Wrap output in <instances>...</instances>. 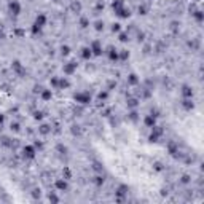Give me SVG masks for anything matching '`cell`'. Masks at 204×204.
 <instances>
[{"label":"cell","mask_w":204,"mask_h":204,"mask_svg":"<svg viewBox=\"0 0 204 204\" xmlns=\"http://www.w3.org/2000/svg\"><path fill=\"white\" fill-rule=\"evenodd\" d=\"M112 8H113V11H115V14L118 16L120 19H128L129 16H131V10L125 5L123 0H113V2H112Z\"/></svg>","instance_id":"obj_1"},{"label":"cell","mask_w":204,"mask_h":204,"mask_svg":"<svg viewBox=\"0 0 204 204\" xmlns=\"http://www.w3.org/2000/svg\"><path fill=\"white\" fill-rule=\"evenodd\" d=\"M46 22H48V16L45 13H38L35 21H34V24H32V34H34V35L40 34L42 29L46 26Z\"/></svg>","instance_id":"obj_2"},{"label":"cell","mask_w":204,"mask_h":204,"mask_svg":"<svg viewBox=\"0 0 204 204\" xmlns=\"http://www.w3.org/2000/svg\"><path fill=\"white\" fill-rule=\"evenodd\" d=\"M73 101L77 104H80V105H89L93 102V96L88 91H78V93L73 94Z\"/></svg>","instance_id":"obj_3"},{"label":"cell","mask_w":204,"mask_h":204,"mask_svg":"<svg viewBox=\"0 0 204 204\" xmlns=\"http://www.w3.org/2000/svg\"><path fill=\"white\" fill-rule=\"evenodd\" d=\"M150 136H148V142H152V144H156V142H160V139L163 137V134H164V131H163V128L161 126H158V125H155L152 129H150Z\"/></svg>","instance_id":"obj_4"},{"label":"cell","mask_w":204,"mask_h":204,"mask_svg":"<svg viewBox=\"0 0 204 204\" xmlns=\"http://www.w3.org/2000/svg\"><path fill=\"white\" fill-rule=\"evenodd\" d=\"M8 11L13 16H19L22 11V5H21L19 0H10V2H8Z\"/></svg>","instance_id":"obj_5"},{"label":"cell","mask_w":204,"mask_h":204,"mask_svg":"<svg viewBox=\"0 0 204 204\" xmlns=\"http://www.w3.org/2000/svg\"><path fill=\"white\" fill-rule=\"evenodd\" d=\"M22 155H24V158H27V160H34L37 156V148L34 147V144L24 145L22 147Z\"/></svg>","instance_id":"obj_6"},{"label":"cell","mask_w":204,"mask_h":204,"mask_svg":"<svg viewBox=\"0 0 204 204\" xmlns=\"http://www.w3.org/2000/svg\"><path fill=\"white\" fill-rule=\"evenodd\" d=\"M77 69H78V64L75 61H69L67 64H64L62 72H64V75H66V77H72L73 73L77 72Z\"/></svg>","instance_id":"obj_7"},{"label":"cell","mask_w":204,"mask_h":204,"mask_svg":"<svg viewBox=\"0 0 204 204\" xmlns=\"http://www.w3.org/2000/svg\"><path fill=\"white\" fill-rule=\"evenodd\" d=\"M89 48H91V53H93L94 58H99V56H102V53H104L102 43L99 42V40H93V42L89 43Z\"/></svg>","instance_id":"obj_8"},{"label":"cell","mask_w":204,"mask_h":204,"mask_svg":"<svg viewBox=\"0 0 204 204\" xmlns=\"http://www.w3.org/2000/svg\"><path fill=\"white\" fill-rule=\"evenodd\" d=\"M11 69H13V72L16 73V75H24L26 73V67L22 66V62L21 61H18V59H14L13 62H11Z\"/></svg>","instance_id":"obj_9"},{"label":"cell","mask_w":204,"mask_h":204,"mask_svg":"<svg viewBox=\"0 0 204 204\" xmlns=\"http://www.w3.org/2000/svg\"><path fill=\"white\" fill-rule=\"evenodd\" d=\"M54 188L58 191H67L69 190V180H66V179H56L54 180Z\"/></svg>","instance_id":"obj_10"},{"label":"cell","mask_w":204,"mask_h":204,"mask_svg":"<svg viewBox=\"0 0 204 204\" xmlns=\"http://www.w3.org/2000/svg\"><path fill=\"white\" fill-rule=\"evenodd\" d=\"M128 191H129V187H128V185H125V183L118 185V188H117V191H115L118 201H123V199L128 196Z\"/></svg>","instance_id":"obj_11"},{"label":"cell","mask_w":204,"mask_h":204,"mask_svg":"<svg viewBox=\"0 0 204 204\" xmlns=\"http://www.w3.org/2000/svg\"><path fill=\"white\" fill-rule=\"evenodd\" d=\"M53 89L51 88H42V91H40V99L43 102H51L53 101Z\"/></svg>","instance_id":"obj_12"},{"label":"cell","mask_w":204,"mask_h":204,"mask_svg":"<svg viewBox=\"0 0 204 204\" xmlns=\"http://www.w3.org/2000/svg\"><path fill=\"white\" fill-rule=\"evenodd\" d=\"M156 120H158L156 117H153V115H152V113H148V115H145V117H144V120H142V123H144V126H145V128H148V129H152V128H153L155 125H156Z\"/></svg>","instance_id":"obj_13"},{"label":"cell","mask_w":204,"mask_h":204,"mask_svg":"<svg viewBox=\"0 0 204 204\" xmlns=\"http://www.w3.org/2000/svg\"><path fill=\"white\" fill-rule=\"evenodd\" d=\"M180 93H182V97H185V99H193V96H194V91L190 85H183Z\"/></svg>","instance_id":"obj_14"},{"label":"cell","mask_w":204,"mask_h":204,"mask_svg":"<svg viewBox=\"0 0 204 204\" xmlns=\"http://www.w3.org/2000/svg\"><path fill=\"white\" fill-rule=\"evenodd\" d=\"M80 56H81V59H83V61H89V59L94 58L89 46H83V48H81V50H80Z\"/></svg>","instance_id":"obj_15"},{"label":"cell","mask_w":204,"mask_h":204,"mask_svg":"<svg viewBox=\"0 0 204 204\" xmlns=\"http://www.w3.org/2000/svg\"><path fill=\"white\" fill-rule=\"evenodd\" d=\"M107 58H109V61H112V62H118V61H120V53H118L117 48H109Z\"/></svg>","instance_id":"obj_16"},{"label":"cell","mask_w":204,"mask_h":204,"mask_svg":"<svg viewBox=\"0 0 204 204\" xmlns=\"http://www.w3.org/2000/svg\"><path fill=\"white\" fill-rule=\"evenodd\" d=\"M70 88V80L69 77H59V81H58V88L56 89H69Z\"/></svg>","instance_id":"obj_17"},{"label":"cell","mask_w":204,"mask_h":204,"mask_svg":"<svg viewBox=\"0 0 204 204\" xmlns=\"http://www.w3.org/2000/svg\"><path fill=\"white\" fill-rule=\"evenodd\" d=\"M182 109H183L185 112L194 110V101H193V99H185V97H182Z\"/></svg>","instance_id":"obj_18"},{"label":"cell","mask_w":204,"mask_h":204,"mask_svg":"<svg viewBox=\"0 0 204 204\" xmlns=\"http://www.w3.org/2000/svg\"><path fill=\"white\" fill-rule=\"evenodd\" d=\"M139 83H140V78H139L137 73H129L128 75V85L129 86H137Z\"/></svg>","instance_id":"obj_19"},{"label":"cell","mask_w":204,"mask_h":204,"mask_svg":"<svg viewBox=\"0 0 204 204\" xmlns=\"http://www.w3.org/2000/svg\"><path fill=\"white\" fill-rule=\"evenodd\" d=\"M191 14H193L194 21H196L198 24L204 22V11H202V10H196V11H194V13H191Z\"/></svg>","instance_id":"obj_20"},{"label":"cell","mask_w":204,"mask_h":204,"mask_svg":"<svg viewBox=\"0 0 204 204\" xmlns=\"http://www.w3.org/2000/svg\"><path fill=\"white\" fill-rule=\"evenodd\" d=\"M51 133V126L50 125H42V126H40L38 128V134H42V136H48V134H50Z\"/></svg>","instance_id":"obj_21"},{"label":"cell","mask_w":204,"mask_h":204,"mask_svg":"<svg viewBox=\"0 0 204 204\" xmlns=\"http://www.w3.org/2000/svg\"><path fill=\"white\" fill-rule=\"evenodd\" d=\"M167 152H169V155H175V153L179 152L177 144H175V142H169V144H167Z\"/></svg>","instance_id":"obj_22"},{"label":"cell","mask_w":204,"mask_h":204,"mask_svg":"<svg viewBox=\"0 0 204 204\" xmlns=\"http://www.w3.org/2000/svg\"><path fill=\"white\" fill-rule=\"evenodd\" d=\"M93 182H94L96 187H102V185L105 183V179H104V175H96V177L93 179Z\"/></svg>","instance_id":"obj_23"},{"label":"cell","mask_w":204,"mask_h":204,"mask_svg":"<svg viewBox=\"0 0 204 204\" xmlns=\"http://www.w3.org/2000/svg\"><path fill=\"white\" fill-rule=\"evenodd\" d=\"M120 61H128L129 56H131V53H129L128 50H120Z\"/></svg>","instance_id":"obj_24"},{"label":"cell","mask_w":204,"mask_h":204,"mask_svg":"<svg viewBox=\"0 0 204 204\" xmlns=\"http://www.w3.org/2000/svg\"><path fill=\"white\" fill-rule=\"evenodd\" d=\"M62 177L64 179H66V180H70V179H72V171H70V167H64L62 169Z\"/></svg>","instance_id":"obj_25"},{"label":"cell","mask_w":204,"mask_h":204,"mask_svg":"<svg viewBox=\"0 0 204 204\" xmlns=\"http://www.w3.org/2000/svg\"><path fill=\"white\" fill-rule=\"evenodd\" d=\"M118 40L121 43H126V42H129V35L126 32H118Z\"/></svg>","instance_id":"obj_26"},{"label":"cell","mask_w":204,"mask_h":204,"mask_svg":"<svg viewBox=\"0 0 204 204\" xmlns=\"http://www.w3.org/2000/svg\"><path fill=\"white\" fill-rule=\"evenodd\" d=\"M80 27H81V29H88V27H89V19L86 18V16L80 18Z\"/></svg>","instance_id":"obj_27"},{"label":"cell","mask_w":204,"mask_h":204,"mask_svg":"<svg viewBox=\"0 0 204 204\" xmlns=\"http://www.w3.org/2000/svg\"><path fill=\"white\" fill-rule=\"evenodd\" d=\"M13 34L18 37V38H22V37H26V30H24V29H14Z\"/></svg>","instance_id":"obj_28"},{"label":"cell","mask_w":204,"mask_h":204,"mask_svg":"<svg viewBox=\"0 0 204 204\" xmlns=\"http://www.w3.org/2000/svg\"><path fill=\"white\" fill-rule=\"evenodd\" d=\"M129 120L136 123V121L139 120V112L137 110H131V112H129Z\"/></svg>","instance_id":"obj_29"},{"label":"cell","mask_w":204,"mask_h":204,"mask_svg":"<svg viewBox=\"0 0 204 204\" xmlns=\"http://www.w3.org/2000/svg\"><path fill=\"white\" fill-rule=\"evenodd\" d=\"M110 29H112L113 34H118V32H121V24H120V22H113Z\"/></svg>","instance_id":"obj_30"},{"label":"cell","mask_w":204,"mask_h":204,"mask_svg":"<svg viewBox=\"0 0 204 204\" xmlns=\"http://www.w3.org/2000/svg\"><path fill=\"white\" fill-rule=\"evenodd\" d=\"M107 97H109V91H101L99 94H97V99H99L101 102H104Z\"/></svg>","instance_id":"obj_31"},{"label":"cell","mask_w":204,"mask_h":204,"mask_svg":"<svg viewBox=\"0 0 204 204\" xmlns=\"http://www.w3.org/2000/svg\"><path fill=\"white\" fill-rule=\"evenodd\" d=\"M34 120L42 121V120H43V112H42V110H35V112H34Z\"/></svg>","instance_id":"obj_32"},{"label":"cell","mask_w":204,"mask_h":204,"mask_svg":"<svg viewBox=\"0 0 204 204\" xmlns=\"http://www.w3.org/2000/svg\"><path fill=\"white\" fill-rule=\"evenodd\" d=\"M137 13H139V14H142V16H145L147 13H148V10H147V6H145V5H139Z\"/></svg>","instance_id":"obj_33"},{"label":"cell","mask_w":204,"mask_h":204,"mask_svg":"<svg viewBox=\"0 0 204 204\" xmlns=\"http://www.w3.org/2000/svg\"><path fill=\"white\" fill-rule=\"evenodd\" d=\"M61 53H62L64 56H69V54H70V46H69V45H62V46H61Z\"/></svg>","instance_id":"obj_34"},{"label":"cell","mask_w":204,"mask_h":204,"mask_svg":"<svg viewBox=\"0 0 204 204\" xmlns=\"http://www.w3.org/2000/svg\"><path fill=\"white\" fill-rule=\"evenodd\" d=\"M72 10L77 11V13H80V11H81V3H80V2H73V3H72Z\"/></svg>","instance_id":"obj_35"},{"label":"cell","mask_w":204,"mask_h":204,"mask_svg":"<svg viewBox=\"0 0 204 204\" xmlns=\"http://www.w3.org/2000/svg\"><path fill=\"white\" fill-rule=\"evenodd\" d=\"M58 81H59V77H51V80H50V85H51V88H58Z\"/></svg>","instance_id":"obj_36"},{"label":"cell","mask_w":204,"mask_h":204,"mask_svg":"<svg viewBox=\"0 0 204 204\" xmlns=\"http://www.w3.org/2000/svg\"><path fill=\"white\" fill-rule=\"evenodd\" d=\"M56 150H58L59 153H62V155H64V153H67V147H66V145H62V144H58Z\"/></svg>","instance_id":"obj_37"},{"label":"cell","mask_w":204,"mask_h":204,"mask_svg":"<svg viewBox=\"0 0 204 204\" xmlns=\"http://www.w3.org/2000/svg\"><path fill=\"white\" fill-rule=\"evenodd\" d=\"M48 199H50L51 202H59V198H58V194H56V193H50V194H48Z\"/></svg>","instance_id":"obj_38"},{"label":"cell","mask_w":204,"mask_h":204,"mask_svg":"<svg viewBox=\"0 0 204 204\" xmlns=\"http://www.w3.org/2000/svg\"><path fill=\"white\" fill-rule=\"evenodd\" d=\"M180 182H182V183H190V182H191V177H190L188 174H183V175L180 177Z\"/></svg>","instance_id":"obj_39"},{"label":"cell","mask_w":204,"mask_h":204,"mask_svg":"<svg viewBox=\"0 0 204 204\" xmlns=\"http://www.w3.org/2000/svg\"><path fill=\"white\" fill-rule=\"evenodd\" d=\"M137 104H139V101H137V99H134V97L128 101V105H129V107H133V109H136V107H137Z\"/></svg>","instance_id":"obj_40"},{"label":"cell","mask_w":204,"mask_h":204,"mask_svg":"<svg viewBox=\"0 0 204 204\" xmlns=\"http://www.w3.org/2000/svg\"><path fill=\"white\" fill-rule=\"evenodd\" d=\"M10 129H11L13 133H18L19 131V123H16V121H14V123H11L10 125Z\"/></svg>","instance_id":"obj_41"},{"label":"cell","mask_w":204,"mask_h":204,"mask_svg":"<svg viewBox=\"0 0 204 204\" xmlns=\"http://www.w3.org/2000/svg\"><path fill=\"white\" fill-rule=\"evenodd\" d=\"M34 147L37 148V152H38V150H43V142H42V140H35V142H34Z\"/></svg>","instance_id":"obj_42"},{"label":"cell","mask_w":204,"mask_h":204,"mask_svg":"<svg viewBox=\"0 0 204 204\" xmlns=\"http://www.w3.org/2000/svg\"><path fill=\"white\" fill-rule=\"evenodd\" d=\"M96 30H97V32L104 30V22H102V21H97V22H96Z\"/></svg>","instance_id":"obj_43"},{"label":"cell","mask_w":204,"mask_h":204,"mask_svg":"<svg viewBox=\"0 0 204 204\" xmlns=\"http://www.w3.org/2000/svg\"><path fill=\"white\" fill-rule=\"evenodd\" d=\"M155 169H156L158 171V172H161V171H163V164H161V163H155Z\"/></svg>","instance_id":"obj_44"},{"label":"cell","mask_w":204,"mask_h":204,"mask_svg":"<svg viewBox=\"0 0 204 204\" xmlns=\"http://www.w3.org/2000/svg\"><path fill=\"white\" fill-rule=\"evenodd\" d=\"M40 194H42V191H40V190H34V191H32V196H34L35 199L40 198Z\"/></svg>","instance_id":"obj_45"},{"label":"cell","mask_w":204,"mask_h":204,"mask_svg":"<svg viewBox=\"0 0 204 204\" xmlns=\"http://www.w3.org/2000/svg\"><path fill=\"white\" fill-rule=\"evenodd\" d=\"M5 123V115H3V113H0V126H2Z\"/></svg>","instance_id":"obj_46"}]
</instances>
